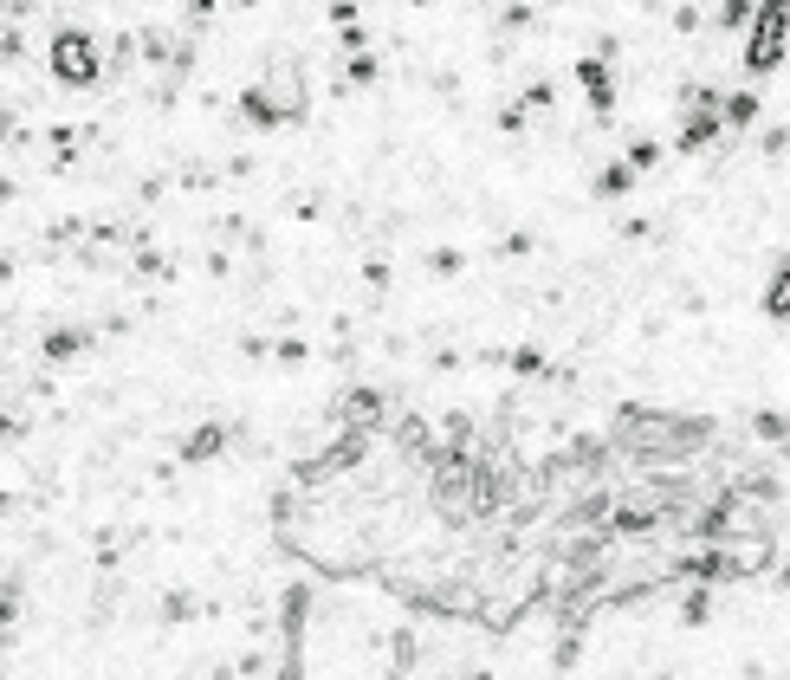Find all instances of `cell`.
Here are the masks:
<instances>
[{
    "label": "cell",
    "instance_id": "277c9868",
    "mask_svg": "<svg viewBox=\"0 0 790 680\" xmlns=\"http://www.w3.org/2000/svg\"><path fill=\"white\" fill-rule=\"evenodd\" d=\"M771 311H778V318H790V272H778V292H771Z\"/></svg>",
    "mask_w": 790,
    "mask_h": 680
},
{
    "label": "cell",
    "instance_id": "7a4b0ae2",
    "mask_svg": "<svg viewBox=\"0 0 790 680\" xmlns=\"http://www.w3.org/2000/svg\"><path fill=\"white\" fill-rule=\"evenodd\" d=\"M59 65L72 78H91V52H78V39H59Z\"/></svg>",
    "mask_w": 790,
    "mask_h": 680
},
{
    "label": "cell",
    "instance_id": "6da1fadb",
    "mask_svg": "<svg viewBox=\"0 0 790 680\" xmlns=\"http://www.w3.org/2000/svg\"><path fill=\"white\" fill-rule=\"evenodd\" d=\"M784 20H790V0H765L752 39H745V65H752V72H771V65L784 59Z\"/></svg>",
    "mask_w": 790,
    "mask_h": 680
},
{
    "label": "cell",
    "instance_id": "5b68a950",
    "mask_svg": "<svg viewBox=\"0 0 790 680\" xmlns=\"http://www.w3.org/2000/svg\"><path fill=\"white\" fill-rule=\"evenodd\" d=\"M596 188H603V195H629V169H609Z\"/></svg>",
    "mask_w": 790,
    "mask_h": 680
},
{
    "label": "cell",
    "instance_id": "3957f363",
    "mask_svg": "<svg viewBox=\"0 0 790 680\" xmlns=\"http://www.w3.org/2000/svg\"><path fill=\"white\" fill-rule=\"evenodd\" d=\"M214 441H221V428H201V434H195V441H188V447H182V454H188V460H208V454H214Z\"/></svg>",
    "mask_w": 790,
    "mask_h": 680
}]
</instances>
